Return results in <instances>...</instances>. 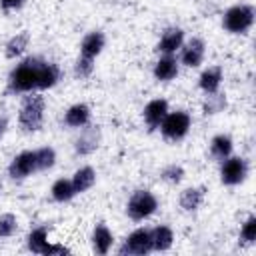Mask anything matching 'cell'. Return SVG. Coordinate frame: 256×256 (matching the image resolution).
I'll list each match as a JSON object with an SVG mask.
<instances>
[{"label": "cell", "instance_id": "obj_1", "mask_svg": "<svg viewBox=\"0 0 256 256\" xmlns=\"http://www.w3.org/2000/svg\"><path fill=\"white\" fill-rule=\"evenodd\" d=\"M62 72L56 62L44 60L40 56H28L16 64L6 82V94H30L38 90L54 88Z\"/></svg>", "mask_w": 256, "mask_h": 256}, {"label": "cell", "instance_id": "obj_19", "mask_svg": "<svg viewBox=\"0 0 256 256\" xmlns=\"http://www.w3.org/2000/svg\"><path fill=\"white\" fill-rule=\"evenodd\" d=\"M204 196H206V190L202 186H188L180 192L178 196V204L184 212H196L202 202H204Z\"/></svg>", "mask_w": 256, "mask_h": 256}, {"label": "cell", "instance_id": "obj_3", "mask_svg": "<svg viewBox=\"0 0 256 256\" xmlns=\"http://www.w3.org/2000/svg\"><path fill=\"white\" fill-rule=\"evenodd\" d=\"M256 10L252 4H234L222 16V28L230 34H248L254 26Z\"/></svg>", "mask_w": 256, "mask_h": 256}, {"label": "cell", "instance_id": "obj_27", "mask_svg": "<svg viewBox=\"0 0 256 256\" xmlns=\"http://www.w3.org/2000/svg\"><path fill=\"white\" fill-rule=\"evenodd\" d=\"M184 176H186V172H184V168L180 164H168L160 172V178L164 182H168V184H180L184 180Z\"/></svg>", "mask_w": 256, "mask_h": 256}, {"label": "cell", "instance_id": "obj_31", "mask_svg": "<svg viewBox=\"0 0 256 256\" xmlns=\"http://www.w3.org/2000/svg\"><path fill=\"white\" fill-rule=\"evenodd\" d=\"M24 4H26V0H0V8H2V10H6V12L20 10Z\"/></svg>", "mask_w": 256, "mask_h": 256}, {"label": "cell", "instance_id": "obj_30", "mask_svg": "<svg viewBox=\"0 0 256 256\" xmlns=\"http://www.w3.org/2000/svg\"><path fill=\"white\" fill-rule=\"evenodd\" d=\"M92 72H94V60L78 56V60L74 64V76L76 78H88V76H92Z\"/></svg>", "mask_w": 256, "mask_h": 256}, {"label": "cell", "instance_id": "obj_26", "mask_svg": "<svg viewBox=\"0 0 256 256\" xmlns=\"http://www.w3.org/2000/svg\"><path fill=\"white\" fill-rule=\"evenodd\" d=\"M34 154H36L38 172H44V170L54 168V164H56V150L52 146H40V148L34 150Z\"/></svg>", "mask_w": 256, "mask_h": 256}, {"label": "cell", "instance_id": "obj_29", "mask_svg": "<svg viewBox=\"0 0 256 256\" xmlns=\"http://www.w3.org/2000/svg\"><path fill=\"white\" fill-rule=\"evenodd\" d=\"M18 230V218L14 214H2L0 216V238H10Z\"/></svg>", "mask_w": 256, "mask_h": 256}, {"label": "cell", "instance_id": "obj_14", "mask_svg": "<svg viewBox=\"0 0 256 256\" xmlns=\"http://www.w3.org/2000/svg\"><path fill=\"white\" fill-rule=\"evenodd\" d=\"M178 72H180V62L174 54H162L152 68V74L158 82H170L178 76Z\"/></svg>", "mask_w": 256, "mask_h": 256}, {"label": "cell", "instance_id": "obj_32", "mask_svg": "<svg viewBox=\"0 0 256 256\" xmlns=\"http://www.w3.org/2000/svg\"><path fill=\"white\" fill-rule=\"evenodd\" d=\"M6 130H8V118L6 116H0V140L4 138Z\"/></svg>", "mask_w": 256, "mask_h": 256}, {"label": "cell", "instance_id": "obj_17", "mask_svg": "<svg viewBox=\"0 0 256 256\" xmlns=\"http://www.w3.org/2000/svg\"><path fill=\"white\" fill-rule=\"evenodd\" d=\"M222 80H224V72L220 66H208L200 72L198 76V86L204 94H214L220 90L222 86Z\"/></svg>", "mask_w": 256, "mask_h": 256}, {"label": "cell", "instance_id": "obj_24", "mask_svg": "<svg viewBox=\"0 0 256 256\" xmlns=\"http://www.w3.org/2000/svg\"><path fill=\"white\" fill-rule=\"evenodd\" d=\"M50 196H52V200H56V202H60V204L70 202V200L76 196V190H74V186H72V180H70V178H58V180L52 184V188H50Z\"/></svg>", "mask_w": 256, "mask_h": 256}, {"label": "cell", "instance_id": "obj_22", "mask_svg": "<svg viewBox=\"0 0 256 256\" xmlns=\"http://www.w3.org/2000/svg\"><path fill=\"white\" fill-rule=\"evenodd\" d=\"M72 186L76 190V194L88 192L94 184H96V170L92 166H80L74 174H72Z\"/></svg>", "mask_w": 256, "mask_h": 256}, {"label": "cell", "instance_id": "obj_7", "mask_svg": "<svg viewBox=\"0 0 256 256\" xmlns=\"http://www.w3.org/2000/svg\"><path fill=\"white\" fill-rule=\"evenodd\" d=\"M250 164L244 156L230 154L226 160L220 162V182L224 186H238L248 178Z\"/></svg>", "mask_w": 256, "mask_h": 256}, {"label": "cell", "instance_id": "obj_2", "mask_svg": "<svg viewBox=\"0 0 256 256\" xmlns=\"http://www.w3.org/2000/svg\"><path fill=\"white\" fill-rule=\"evenodd\" d=\"M44 112H46V102L44 96L30 92L24 96L20 110H18V126L24 132H38L44 124Z\"/></svg>", "mask_w": 256, "mask_h": 256}, {"label": "cell", "instance_id": "obj_23", "mask_svg": "<svg viewBox=\"0 0 256 256\" xmlns=\"http://www.w3.org/2000/svg\"><path fill=\"white\" fill-rule=\"evenodd\" d=\"M28 44H30V34H28L26 30H22V32L14 34V36L6 42V46H4V56H6L8 60H16V58H20V56L26 52Z\"/></svg>", "mask_w": 256, "mask_h": 256}, {"label": "cell", "instance_id": "obj_33", "mask_svg": "<svg viewBox=\"0 0 256 256\" xmlns=\"http://www.w3.org/2000/svg\"><path fill=\"white\" fill-rule=\"evenodd\" d=\"M0 190H2V182H0Z\"/></svg>", "mask_w": 256, "mask_h": 256}, {"label": "cell", "instance_id": "obj_6", "mask_svg": "<svg viewBox=\"0 0 256 256\" xmlns=\"http://www.w3.org/2000/svg\"><path fill=\"white\" fill-rule=\"evenodd\" d=\"M192 128V116L186 112V110H174V112H168L160 124V132L166 140L170 142H178L182 138L188 136Z\"/></svg>", "mask_w": 256, "mask_h": 256}, {"label": "cell", "instance_id": "obj_28", "mask_svg": "<svg viewBox=\"0 0 256 256\" xmlns=\"http://www.w3.org/2000/svg\"><path fill=\"white\" fill-rule=\"evenodd\" d=\"M240 242L242 244H254L256 242V216L250 214L242 226H240Z\"/></svg>", "mask_w": 256, "mask_h": 256}, {"label": "cell", "instance_id": "obj_5", "mask_svg": "<svg viewBox=\"0 0 256 256\" xmlns=\"http://www.w3.org/2000/svg\"><path fill=\"white\" fill-rule=\"evenodd\" d=\"M26 248L32 254H42V256H64L70 254V248L64 244H56L48 240V228L46 226H36L28 232L26 236Z\"/></svg>", "mask_w": 256, "mask_h": 256}, {"label": "cell", "instance_id": "obj_11", "mask_svg": "<svg viewBox=\"0 0 256 256\" xmlns=\"http://www.w3.org/2000/svg\"><path fill=\"white\" fill-rule=\"evenodd\" d=\"M98 146H100V128L86 124L80 130L78 138L74 140V152L78 156H90L92 152H96Z\"/></svg>", "mask_w": 256, "mask_h": 256}, {"label": "cell", "instance_id": "obj_9", "mask_svg": "<svg viewBox=\"0 0 256 256\" xmlns=\"http://www.w3.org/2000/svg\"><path fill=\"white\" fill-rule=\"evenodd\" d=\"M34 172H38L34 150H22V152L16 154V156L10 160V164H8V176H10L12 180H24V178L32 176Z\"/></svg>", "mask_w": 256, "mask_h": 256}, {"label": "cell", "instance_id": "obj_18", "mask_svg": "<svg viewBox=\"0 0 256 256\" xmlns=\"http://www.w3.org/2000/svg\"><path fill=\"white\" fill-rule=\"evenodd\" d=\"M90 118H92V110L84 102L72 104L64 112V124L70 126V128H84L86 124H90Z\"/></svg>", "mask_w": 256, "mask_h": 256}, {"label": "cell", "instance_id": "obj_25", "mask_svg": "<svg viewBox=\"0 0 256 256\" xmlns=\"http://www.w3.org/2000/svg\"><path fill=\"white\" fill-rule=\"evenodd\" d=\"M228 106L226 102V94H222L220 90L214 92V94H206L204 102H202V112L206 116H214V114H220L224 112V108Z\"/></svg>", "mask_w": 256, "mask_h": 256}, {"label": "cell", "instance_id": "obj_20", "mask_svg": "<svg viewBox=\"0 0 256 256\" xmlns=\"http://www.w3.org/2000/svg\"><path fill=\"white\" fill-rule=\"evenodd\" d=\"M150 242H152V250L154 252H166L172 248L174 244V232L170 226L166 224H160V226H154L150 230Z\"/></svg>", "mask_w": 256, "mask_h": 256}, {"label": "cell", "instance_id": "obj_15", "mask_svg": "<svg viewBox=\"0 0 256 256\" xmlns=\"http://www.w3.org/2000/svg\"><path fill=\"white\" fill-rule=\"evenodd\" d=\"M104 46H106V36H104V32L92 30V32H88V34L82 38V42H80V56L96 60V56L102 54Z\"/></svg>", "mask_w": 256, "mask_h": 256}, {"label": "cell", "instance_id": "obj_13", "mask_svg": "<svg viewBox=\"0 0 256 256\" xmlns=\"http://www.w3.org/2000/svg\"><path fill=\"white\" fill-rule=\"evenodd\" d=\"M182 44H184V30L180 26H168L162 32L156 44V50L160 54H176L182 48Z\"/></svg>", "mask_w": 256, "mask_h": 256}, {"label": "cell", "instance_id": "obj_12", "mask_svg": "<svg viewBox=\"0 0 256 256\" xmlns=\"http://www.w3.org/2000/svg\"><path fill=\"white\" fill-rule=\"evenodd\" d=\"M168 112H170L168 100H164V98H154V100H150V102L144 106V110H142V118H144V124L148 126V130H150V132L158 130L160 124H162V120H164V116H166Z\"/></svg>", "mask_w": 256, "mask_h": 256}, {"label": "cell", "instance_id": "obj_4", "mask_svg": "<svg viewBox=\"0 0 256 256\" xmlns=\"http://www.w3.org/2000/svg\"><path fill=\"white\" fill-rule=\"evenodd\" d=\"M156 210H158V198L146 188L134 190L126 202V214L134 222H142V220L150 218Z\"/></svg>", "mask_w": 256, "mask_h": 256}, {"label": "cell", "instance_id": "obj_10", "mask_svg": "<svg viewBox=\"0 0 256 256\" xmlns=\"http://www.w3.org/2000/svg\"><path fill=\"white\" fill-rule=\"evenodd\" d=\"M206 56V44L202 38H190L180 48V64L186 68H198L204 62Z\"/></svg>", "mask_w": 256, "mask_h": 256}, {"label": "cell", "instance_id": "obj_16", "mask_svg": "<svg viewBox=\"0 0 256 256\" xmlns=\"http://www.w3.org/2000/svg\"><path fill=\"white\" fill-rule=\"evenodd\" d=\"M90 240H92V250H94L98 256H106V254L112 250L114 234H112V230H110L104 222H100V224L94 226Z\"/></svg>", "mask_w": 256, "mask_h": 256}, {"label": "cell", "instance_id": "obj_21", "mask_svg": "<svg viewBox=\"0 0 256 256\" xmlns=\"http://www.w3.org/2000/svg\"><path fill=\"white\" fill-rule=\"evenodd\" d=\"M232 150H234V140L228 134H216V136H212V140H210V156L216 162L226 160L232 154Z\"/></svg>", "mask_w": 256, "mask_h": 256}, {"label": "cell", "instance_id": "obj_8", "mask_svg": "<svg viewBox=\"0 0 256 256\" xmlns=\"http://www.w3.org/2000/svg\"><path fill=\"white\" fill-rule=\"evenodd\" d=\"M152 252V242H150V230L148 228H136L134 232H130L122 246L118 248V254L122 256H144Z\"/></svg>", "mask_w": 256, "mask_h": 256}]
</instances>
